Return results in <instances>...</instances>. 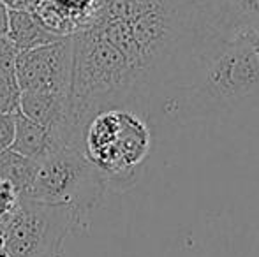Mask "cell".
Masks as SVG:
<instances>
[{"label": "cell", "mask_w": 259, "mask_h": 257, "mask_svg": "<svg viewBox=\"0 0 259 257\" xmlns=\"http://www.w3.org/2000/svg\"><path fill=\"white\" fill-rule=\"evenodd\" d=\"M106 190L101 173L85 159L78 148H60L39 162L37 173L21 197L72 208L81 222L103 201Z\"/></svg>", "instance_id": "obj_4"}, {"label": "cell", "mask_w": 259, "mask_h": 257, "mask_svg": "<svg viewBox=\"0 0 259 257\" xmlns=\"http://www.w3.org/2000/svg\"><path fill=\"white\" fill-rule=\"evenodd\" d=\"M20 93L14 69H0V113L18 111Z\"/></svg>", "instance_id": "obj_11"}, {"label": "cell", "mask_w": 259, "mask_h": 257, "mask_svg": "<svg viewBox=\"0 0 259 257\" xmlns=\"http://www.w3.org/2000/svg\"><path fill=\"white\" fill-rule=\"evenodd\" d=\"M11 148L25 157L41 162L57 150L65 148V144L50 129L35 124L34 120L16 111V134Z\"/></svg>", "instance_id": "obj_8"}, {"label": "cell", "mask_w": 259, "mask_h": 257, "mask_svg": "<svg viewBox=\"0 0 259 257\" xmlns=\"http://www.w3.org/2000/svg\"><path fill=\"white\" fill-rule=\"evenodd\" d=\"M71 37L72 81L69 148L79 150L81 130L96 113L108 108H131L138 111L150 100L125 57L106 41L94 25L79 28L71 34Z\"/></svg>", "instance_id": "obj_2"}, {"label": "cell", "mask_w": 259, "mask_h": 257, "mask_svg": "<svg viewBox=\"0 0 259 257\" xmlns=\"http://www.w3.org/2000/svg\"><path fill=\"white\" fill-rule=\"evenodd\" d=\"M0 257H11V255H9V252L6 250V247H4L2 243H0Z\"/></svg>", "instance_id": "obj_19"}, {"label": "cell", "mask_w": 259, "mask_h": 257, "mask_svg": "<svg viewBox=\"0 0 259 257\" xmlns=\"http://www.w3.org/2000/svg\"><path fill=\"white\" fill-rule=\"evenodd\" d=\"M175 108L192 120L259 111V60L238 30L213 28L206 35Z\"/></svg>", "instance_id": "obj_1"}, {"label": "cell", "mask_w": 259, "mask_h": 257, "mask_svg": "<svg viewBox=\"0 0 259 257\" xmlns=\"http://www.w3.org/2000/svg\"><path fill=\"white\" fill-rule=\"evenodd\" d=\"M37 168V161L18 153L13 148H7L0 153V180L9 182L20 195H25L32 185Z\"/></svg>", "instance_id": "obj_10"}, {"label": "cell", "mask_w": 259, "mask_h": 257, "mask_svg": "<svg viewBox=\"0 0 259 257\" xmlns=\"http://www.w3.org/2000/svg\"><path fill=\"white\" fill-rule=\"evenodd\" d=\"M150 148V125L131 108H108L96 113L85 124L79 139V150L101 173L108 190L136 185Z\"/></svg>", "instance_id": "obj_3"}, {"label": "cell", "mask_w": 259, "mask_h": 257, "mask_svg": "<svg viewBox=\"0 0 259 257\" xmlns=\"http://www.w3.org/2000/svg\"><path fill=\"white\" fill-rule=\"evenodd\" d=\"M14 134H16V111L0 113V153L13 146Z\"/></svg>", "instance_id": "obj_13"}, {"label": "cell", "mask_w": 259, "mask_h": 257, "mask_svg": "<svg viewBox=\"0 0 259 257\" xmlns=\"http://www.w3.org/2000/svg\"><path fill=\"white\" fill-rule=\"evenodd\" d=\"M87 227L69 206L21 197L16 212L2 222L0 243L11 257H62L67 236Z\"/></svg>", "instance_id": "obj_5"}, {"label": "cell", "mask_w": 259, "mask_h": 257, "mask_svg": "<svg viewBox=\"0 0 259 257\" xmlns=\"http://www.w3.org/2000/svg\"><path fill=\"white\" fill-rule=\"evenodd\" d=\"M16 55L18 52L13 46V42L6 35H0V69H14Z\"/></svg>", "instance_id": "obj_15"}, {"label": "cell", "mask_w": 259, "mask_h": 257, "mask_svg": "<svg viewBox=\"0 0 259 257\" xmlns=\"http://www.w3.org/2000/svg\"><path fill=\"white\" fill-rule=\"evenodd\" d=\"M14 76L20 92H55L71 95L72 37L64 35L48 44L18 52Z\"/></svg>", "instance_id": "obj_6"}, {"label": "cell", "mask_w": 259, "mask_h": 257, "mask_svg": "<svg viewBox=\"0 0 259 257\" xmlns=\"http://www.w3.org/2000/svg\"><path fill=\"white\" fill-rule=\"evenodd\" d=\"M6 37L13 42L16 52L37 48L64 37L46 28L32 11H9V27Z\"/></svg>", "instance_id": "obj_9"}, {"label": "cell", "mask_w": 259, "mask_h": 257, "mask_svg": "<svg viewBox=\"0 0 259 257\" xmlns=\"http://www.w3.org/2000/svg\"><path fill=\"white\" fill-rule=\"evenodd\" d=\"M20 201H21L20 192L9 182L0 180V222L7 220L16 212Z\"/></svg>", "instance_id": "obj_12"}, {"label": "cell", "mask_w": 259, "mask_h": 257, "mask_svg": "<svg viewBox=\"0 0 259 257\" xmlns=\"http://www.w3.org/2000/svg\"><path fill=\"white\" fill-rule=\"evenodd\" d=\"M18 111L71 144V95L55 92H21Z\"/></svg>", "instance_id": "obj_7"}, {"label": "cell", "mask_w": 259, "mask_h": 257, "mask_svg": "<svg viewBox=\"0 0 259 257\" xmlns=\"http://www.w3.org/2000/svg\"><path fill=\"white\" fill-rule=\"evenodd\" d=\"M7 27H9V9L0 0V35L7 34Z\"/></svg>", "instance_id": "obj_18"}, {"label": "cell", "mask_w": 259, "mask_h": 257, "mask_svg": "<svg viewBox=\"0 0 259 257\" xmlns=\"http://www.w3.org/2000/svg\"><path fill=\"white\" fill-rule=\"evenodd\" d=\"M229 2L242 18L243 25L259 21V0H229Z\"/></svg>", "instance_id": "obj_14"}, {"label": "cell", "mask_w": 259, "mask_h": 257, "mask_svg": "<svg viewBox=\"0 0 259 257\" xmlns=\"http://www.w3.org/2000/svg\"><path fill=\"white\" fill-rule=\"evenodd\" d=\"M0 229H2V222H0Z\"/></svg>", "instance_id": "obj_20"}, {"label": "cell", "mask_w": 259, "mask_h": 257, "mask_svg": "<svg viewBox=\"0 0 259 257\" xmlns=\"http://www.w3.org/2000/svg\"><path fill=\"white\" fill-rule=\"evenodd\" d=\"M238 34L243 37V41L250 46V49L254 52V55L259 60V21H252V23L243 25L238 30Z\"/></svg>", "instance_id": "obj_16"}, {"label": "cell", "mask_w": 259, "mask_h": 257, "mask_svg": "<svg viewBox=\"0 0 259 257\" xmlns=\"http://www.w3.org/2000/svg\"><path fill=\"white\" fill-rule=\"evenodd\" d=\"M9 11H30L35 0H2Z\"/></svg>", "instance_id": "obj_17"}]
</instances>
